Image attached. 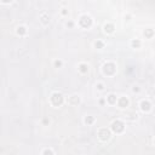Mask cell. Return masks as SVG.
Segmentation results:
<instances>
[{"label": "cell", "mask_w": 155, "mask_h": 155, "mask_svg": "<svg viewBox=\"0 0 155 155\" xmlns=\"http://www.w3.org/2000/svg\"><path fill=\"white\" fill-rule=\"evenodd\" d=\"M96 87H97L98 91H103L104 90V84L103 83H97L96 84Z\"/></svg>", "instance_id": "20"}, {"label": "cell", "mask_w": 155, "mask_h": 155, "mask_svg": "<svg viewBox=\"0 0 155 155\" xmlns=\"http://www.w3.org/2000/svg\"><path fill=\"white\" fill-rule=\"evenodd\" d=\"M102 72L105 76H113L116 73V64L114 62H105L102 67Z\"/></svg>", "instance_id": "1"}, {"label": "cell", "mask_w": 155, "mask_h": 155, "mask_svg": "<svg viewBox=\"0 0 155 155\" xmlns=\"http://www.w3.org/2000/svg\"><path fill=\"white\" fill-rule=\"evenodd\" d=\"M95 121H96V118L92 116V115H87V116H85V119H84V123H85V125H87V126L93 125V124H95Z\"/></svg>", "instance_id": "14"}, {"label": "cell", "mask_w": 155, "mask_h": 155, "mask_svg": "<svg viewBox=\"0 0 155 155\" xmlns=\"http://www.w3.org/2000/svg\"><path fill=\"white\" fill-rule=\"evenodd\" d=\"M132 91H133L134 93H138V92H139V87H138V86H133Z\"/></svg>", "instance_id": "26"}, {"label": "cell", "mask_w": 155, "mask_h": 155, "mask_svg": "<svg viewBox=\"0 0 155 155\" xmlns=\"http://www.w3.org/2000/svg\"><path fill=\"white\" fill-rule=\"evenodd\" d=\"M97 136L102 142H108L112 138V130L107 129V127H102L97 131Z\"/></svg>", "instance_id": "5"}, {"label": "cell", "mask_w": 155, "mask_h": 155, "mask_svg": "<svg viewBox=\"0 0 155 155\" xmlns=\"http://www.w3.org/2000/svg\"><path fill=\"white\" fill-rule=\"evenodd\" d=\"M139 107H141V110H142L143 113H149L152 110V103L147 99H143L142 102L139 103Z\"/></svg>", "instance_id": "7"}, {"label": "cell", "mask_w": 155, "mask_h": 155, "mask_svg": "<svg viewBox=\"0 0 155 155\" xmlns=\"http://www.w3.org/2000/svg\"><path fill=\"white\" fill-rule=\"evenodd\" d=\"M93 45H95V49L101 50V49H103V48H104V45H105V44H104V41H102V40H96Z\"/></svg>", "instance_id": "16"}, {"label": "cell", "mask_w": 155, "mask_h": 155, "mask_svg": "<svg viewBox=\"0 0 155 155\" xmlns=\"http://www.w3.org/2000/svg\"><path fill=\"white\" fill-rule=\"evenodd\" d=\"M68 104H70V105H78V104H80V102H81V99H80V97L79 96H76V95H73V96H70L69 98H68Z\"/></svg>", "instance_id": "8"}, {"label": "cell", "mask_w": 155, "mask_h": 155, "mask_svg": "<svg viewBox=\"0 0 155 155\" xmlns=\"http://www.w3.org/2000/svg\"><path fill=\"white\" fill-rule=\"evenodd\" d=\"M154 144H155V139H154Z\"/></svg>", "instance_id": "29"}, {"label": "cell", "mask_w": 155, "mask_h": 155, "mask_svg": "<svg viewBox=\"0 0 155 155\" xmlns=\"http://www.w3.org/2000/svg\"><path fill=\"white\" fill-rule=\"evenodd\" d=\"M105 102H107V99H104V98H101V99H99V104H101V105H104Z\"/></svg>", "instance_id": "27"}, {"label": "cell", "mask_w": 155, "mask_h": 155, "mask_svg": "<svg viewBox=\"0 0 155 155\" xmlns=\"http://www.w3.org/2000/svg\"><path fill=\"white\" fill-rule=\"evenodd\" d=\"M53 65H55V68H62V67H63V62L61 59H56L55 62H53Z\"/></svg>", "instance_id": "18"}, {"label": "cell", "mask_w": 155, "mask_h": 155, "mask_svg": "<svg viewBox=\"0 0 155 155\" xmlns=\"http://www.w3.org/2000/svg\"><path fill=\"white\" fill-rule=\"evenodd\" d=\"M105 99H107V103L110 104V105L116 104V102H118V97H116V95H114V93H109Z\"/></svg>", "instance_id": "10"}, {"label": "cell", "mask_w": 155, "mask_h": 155, "mask_svg": "<svg viewBox=\"0 0 155 155\" xmlns=\"http://www.w3.org/2000/svg\"><path fill=\"white\" fill-rule=\"evenodd\" d=\"M41 123H43V125H44V126H48V125L50 124V120H49L48 118H44V119H43V121H41Z\"/></svg>", "instance_id": "22"}, {"label": "cell", "mask_w": 155, "mask_h": 155, "mask_svg": "<svg viewBox=\"0 0 155 155\" xmlns=\"http://www.w3.org/2000/svg\"><path fill=\"white\" fill-rule=\"evenodd\" d=\"M116 104H118V107L120 108V109H126V108L130 105V101L126 96H121V97L118 98Z\"/></svg>", "instance_id": "6"}, {"label": "cell", "mask_w": 155, "mask_h": 155, "mask_svg": "<svg viewBox=\"0 0 155 155\" xmlns=\"http://www.w3.org/2000/svg\"><path fill=\"white\" fill-rule=\"evenodd\" d=\"M137 114L136 113H130L129 114V116H127V118H129V119H131V120H134V119H137Z\"/></svg>", "instance_id": "21"}, {"label": "cell", "mask_w": 155, "mask_h": 155, "mask_svg": "<svg viewBox=\"0 0 155 155\" xmlns=\"http://www.w3.org/2000/svg\"><path fill=\"white\" fill-rule=\"evenodd\" d=\"M50 102L53 107H61L64 102V96L61 92H53V93H51Z\"/></svg>", "instance_id": "2"}, {"label": "cell", "mask_w": 155, "mask_h": 155, "mask_svg": "<svg viewBox=\"0 0 155 155\" xmlns=\"http://www.w3.org/2000/svg\"><path fill=\"white\" fill-rule=\"evenodd\" d=\"M154 58H155V56H154Z\"/></svg>", "instance_id": "30"}, {"label": "cell", "mask_w": 155, "mask_h": 155, "mask_svg": "<svg viewBox=\"0 0 155 155\" xmlns=\"http://www.w3.org/2000/svg\"><path fill=\"white\" fill-rule=\"evenodd\" d=\"M92 23H93V21H92V17L90 15H81L80 18H79V25L81 27V28H84V29L91 28Z\"/></svg>", "instance_id": "4"}, {"label": "cell", "mask_w": 155, "mask_h": 155, "mask_svg": "<svg viewBox=\"0 0 155 155\" xmlns=\"http://www.w3.org/2000/svg\"><path fill=\"white\" fill-rule=\"evenodd\" d=\"M131 46H132V49H139L141 46H142V41H141L139 39H132Z\"/></svg>", "instance_id": "15"}, {"label": "cell", "mask_w": 155, "mask_h": 155, "mask_svg": "<svg viewBox=\"0 0 155 155\" xmlns=\"http://www.w3.org/2000/svg\"><path fill=\"white\" fill-rule=\"evenodd\" d=\"M41 22L46 25V24H49V22H50V17L46 15V13H43L41 15Z\"/></svg>", "instance_id": "17"}, {"label": "cell", "mask_w": 155, "mask_h": 155, "mask_svg": "<svg viewBox=\"0 0 155 155\" xmlns=\"http://www.w3.org/2000/svg\"><path fill=\"white\" fill-rule=\"evenodd\" d=\"M89 69H90V67H89V64H87V63H80L78 65V70L81 74H87V73H89Z\"/></svg>", "instance_id": "11"}, {"label": "cell", "mask_w": 155, "mask_h": 155, "mask_svg": "<svg viewBox=\"0 0 155 155\" xmlns=\"http://www.w3.org/2000/svg\"><path fill=\"white\" fill-rule=\"evenodd\" d=\"M130 19H131V16H130V15H126V16H125V21H127V22H129Z\"/></svg>", "instance_id": "28"}, {"label": "cell", "mask_w": 155, "mask_h": 155, "mask_svg": "<svg viewBox=\"0 0 155 155\" xmlns=\"http://www.w3.org/2000/svg\"><path fill=\"white\" fill-rule=\"evenodd\" d=\"M143 35L145 37V39H152L155 35V32L152 28H147V29L143 30Z\"/></svg>", "instance_id": "13"}, {"label": "cell", "mask_w": 155, "mask_h": 155, "mask_svg": "<svg viewBox=\"0 0 155 155\" xmlns=\"http://www.w3.org/2000/svg\"><path fill=\"white\" fill-rule=\"evenodd\" d=\"M27 32H28V30H27V28L24 25H18L16 28V34L19 35V37H24L27 34Z\"/></svg>", "instance_id": "12"}, {"label": "cell", "mask_w": 155, "mask_h": 155, "mask_svg": "<svg viewBox=\"0 0 155 155\" xmlns=\"http://www.w3.org/2000/svg\"><path fill=\"white\" fill-rule=\"evenodd\" d=\"M103 30H104V33H107V34H113L114 30H115V25H114L113 23H105L103 25Z\"/></svg>", "instance_id": "9"}, {"label": "cell", "mask_w": 155, "mask_h": 155, "mask_svg": "<svg viewBox=\"0 0 155 155\" xmlns=\"http://www.w3.org/2000/svg\"><path fill=\"white\" fill-rule=\"evenodd\" d=\"M110 130H112V132L116 133V134L123 133L125 131V123L121 120H114L110 124Z\"/></svg>", "instance_id": "3"}, {"label": "cell", "mask_w": 155, "mask_h": 155, "mask_svg": "<svg viewBox=\"0 0 155 155\" xmlns=\"http://www.w3.org/2000/svg\"><path fill=\"white\" fill-rule=\"evenodd\" d=\"M65 25L68 27V28H73V27H74V22L73 21H68V22L65 23Z\"/></svg>", "instance_id": "23"}, {"label": "cell", "mask_w": 155, "mask_h": 155, "mask_svg": "<svg viewBox=\"0 0 155 155\" xmlns=\"http://www.w3.org/2000/svg\"><path fill=\"white\" fill-rule=\"evenodd\" d=\"M53 154H55V152L52 149H44L41 152V155H53Z\"/></svg>", "instance_id": "19"}, {"label": "cell", "mask_w": 155, "mask_h": 155, "mask_svg": "<svg viewBox=\"0 0 155 155\" xmlns=\"http://www.w3.org/2000/svg\"><path fill=\"white\" fill-rule=\"evenodd\" d=\"M61 15H62V16H67V15H68V10H67V9H63L62 11H61Z\"/></svg>", "instance_id": "24"}, {"label": "cell", "mask_w": 155, "mask_h": 155, "mask_svg": "<svg viewBox=\"0 0 155 155\" xmlns=\"http://www.w3.org/2000/svg\"><path fill=\"white\" fill-rule=\"evenodd\" d=\"M13 0H0V3L1 4H11Z\"/></svg>", "instance_id": "25"}]
</instances>
